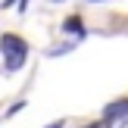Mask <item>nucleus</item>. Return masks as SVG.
I'll list each match as a JSON object with an SVG mask.
<instances>
[{
	"label": "nucleus",
	"instance_id": "f257e3e1",
	"mask_svg": "<svg viewBox=\"0 0 128 128\" xmlns=\"http://www.w3.org/2000/svg\"><path fill=\"white\" fill-rule=\"evenodd\" d=\"M0 53L6 60V72H19L25 66V60H28V44L19 34H3L0 38Z\"/></svg>",
	"mask_w": 128,
	"mask_h": 128
},
{
	"label": "nucleus",
	"instance_id": "f03ea898",
	"mask_svg": "<svg viewBox=\"0 0 128 128\" xmlns=\"http://www.w3.org/2000/svg\"><path fill=\"white\" fill-rule=\"evenodd\" d=\"M128 116V100H119V103L106 106V119H125Z\"/></svg>",
	"mask_w": 128,
	"mask_h": 128
},
{
	"label": "nucleus",
	"instance_id": "7ed1b4c3",
	"mask_svg": "<svg viewBox=\"0 0 128 128\" xmlns=\"http://www.w3.org/2000/svg\"><path fill=\"white\" fill-rule=\"evenodd\" d=\"M66 28L72 31L75 38H81V34H84V28H81V22H78V19H69V22H66Z\"/></svg>",
	"mask_w": 128,
	"mask_h": 128
},
{
	"label": "nucleus",
	"instance_id": "20e7f679",
	"mask_svg": "<svg viewBox=\"0 0 128 128\" xmlns=\"http://www.w3.org/2000/svg\"><path fill=\"white\" fill-rule=\"evenodd\" d=\"M47 128H62V122H53V125H47Z\"/></svg>",
	"mask_w": 128,
	"mask_h": 128
}]
</instances>
